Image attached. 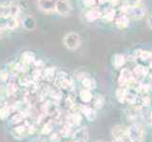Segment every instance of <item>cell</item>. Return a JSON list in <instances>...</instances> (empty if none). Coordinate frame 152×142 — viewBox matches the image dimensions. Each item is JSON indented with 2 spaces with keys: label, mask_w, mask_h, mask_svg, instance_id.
Segmentation results:
<instances>
[{
  "label": "cell",
  "mask_w": 152,
  "mask_h": 142,
  "mask_svg": "<svg viewBox=\"0 0 152 142\" xmlns=\"http://www.w3.org/2000/svg\"><path fill=\"white\" fill-rule=\"evenodd\" d=\"M34 131H35L34 125H32L30 122L24 120L20 124L14 126V128L12 131V135H13L14 138H16V139H23V138H26V137L30 135H32Z\"/></svg>",
  "instance_id": "obj_1"
},
{
  "label": "cell",
  "mask_w": 152,
  "mask_h": 142,
  "mask_svg": "<svg viewBox=\"0 0 152 142\" xmlns=\"http://www.w3.org/2000/svg\"><path fill=\"white\" fill-rule=\"evenodd\" d=\"M139 83L135 79L133 71L129 68H122L118 77V83L120 86H125L127 88H135Z\"/></svg>",
  "instance_id": "obj_2"
},
{
  "label": "cell",
  "mask_w": 152,
  "mask_h": 142,
  "mask_svg": "<svg viewBox=\"0 0 152 142\" xmlns=\"http://www.w3.org/2000/svg\"><path fill=\"white\" fill-rule=\"evenodd\" d=\"M63 45L69 50H76L82 45V38L77 32H69L63 37Z\"/></svg>",
  "instance_id": "obj_3"
},
{
  "label": "cell",
  "mask_w": 152,
  "mask_h": 142,
  "mask_svg": "<svg viewBox=\"0 0 152 142\" xmlns=\"http://www.w3.org/2000/svg\"><path fill=\"white\" fill-rule=\"evenodd\" d=\"M127 136L130 142H142L145 138V132L140 124L133 123L126 129Z\"/></svg>",
  "instance_id": "obj_4"
},
{
  "label": "cell",
  "mask_w": 152,
  "mask_h": 142,
  "mask_svg": "<svg viewBox=\"0 0 152 142\" xmlns=\"http://www.w3.org/2000/svg\"><path fill=\"white\" fill-rule=\"evenodd\" d=\"M54 83L57 87L66 91H73L74 84L72 80H71L65 72H61L56 75L54 79Z\"/></svg>",
  "instance_id": "obj_5"
},
{
  "label": "cell",
  "mask_w": 152,
  "mask_h": 142,
  "mask_svg": "<svg viewBox=\"0 0 152 142\" xmlns=\"http://www.w3.org/2000/svg\"><path fill=\"white\" fill-rule=\"evenodd\" d=\"M72 12V4L69 0H56L54 12L60 16L68 17Z\"/></svg>",
  "instance_id": "obj_6"
},
{
  "label": "cell",
  "mask_w": 152,
  "mask_h": 142,
  "mask_svg": "<svg viewBox=\"0 0 152 142\" xmlns=\"http://www.w3.org/2000/svg\"><path fill=\"white\" fill-rule=\"evenodd\" d=\"M21 12V8L16 4H0V17L15 16Z\"/></svg>",
  "instance_id": "obj_7"
},
{
  "label": "cell",
  "mask_w": 152,
  "mask_h": 142,
  "mask_svg": "<svg viewBox=\"0 0 152 142\" xmlns=\"http://www.w3.org/2000/svg\"><path fill=\"white\" fill-rule=\"evenodd\" d=\"M88 138L89 133L88 127L86 126H82L74 130L72 135H71V140L73 142H88Z\"/></svg>",
  "instance_id": "obj_8"
},
{
  "label": "cell",
  "mask_w": 152,
  "mask_h": 142,
  "mask_svg": "<svg viewBox=\"0 0 152 142\" xmlns=\"http://www.w3.org/2000/svg\"><path fill=\"white\" fill-rule=\"evenodd\" d=\"M82 120L83 115L78 111H70V113H68L65 117V122L72 126L73 128L80 126Z\"/></svg>",
  "instance_id": "obj_9"
},
{
  "label": "cell",
  "mask_w": 152,
  "mask_h": 142,
  "mask_svg": "<svg viewBox=\"0 0 152 142\" xmlns=\"http://www.w3.org/2000/svg\"><path fill=\"white\" fill-rule=\"evenodd\" d=\"M78 111L82 114L85 117L87 118L88 121H94L97 117L96 110L91 105H87V104H83V105H78Z\"/></svg>",
  "instance_id": "obj_10"
},
{
  "label": "cell",
  "mask_w": 152,
  "mask_h": 142,
  "mask_svg": "<svg viewBox=\"0 0 152 142\" xmlns=\"http://www.w3.org/2000/svg\"><path fill=\"white\" fill-rule=\"evenodd\" d=\"M111 134H112V136L114 137V139L121 140L123 142H130L129 139H128V136H127L126 129H125L124 126H122V125L114 126L112 128Z\"/></svg>",
  "instance_id": "obj_11"
},
{
  "label": "cell",
  "mask_w": 152,
  "mask_h": 142,
  "mask_svg": "<svg viewBox=\"0 0 152 142\" xmlns=\"http://www.w3.org/2000/svg\"><path fill=\"white\" fill-rule=\"evenodd\" d=\"M56 0H37V7L42 12L52 13L54 12Z\"/></svg>",
  "instance_id": "obj_12"
},
{
  "label": "cell",
  "mask_w": 152,
  "mask_h": 142,
  "mask_svg": "<svg viewBox=\"0 0 152 142\" xmlns=\"http://www.w3.org/2000/svg\"><path fill=\"white\" fill-rule=\"evenodd\" d=\"M133 74H134L135 79L138 80V82H142L147 75L149 73V69L145 65L142 64H138L136 65L134 68H133Z\"/></svg>",
  "instance_id": "obj_13"
},
{
  "label": "cell",
  "mask_w": 152,
  "mask_h": 142,
  "mask_svg": "<svg viewBox=\"0 0 152 142\" xmlns=\"http://www.w3.org/2000/svg\"><path fill=\"white\" fill-rule=\"evenodd\" d=\"M14 106H15L16 112L21 113L22 115L27 117L28 115V113H30V111H31V104L30 101H27V99H22V101H17L15 104H14Z\"/></svg>",
  "instance_id": "obj_14"
},
{
  "label": "cell",
  "mask_w": 152,
  "mask_h": 142,
  "mask_svg": "<svg viewBox=\"0 0 152 142\" xmlns=\"http://www.w3.org/2000/svg\"><path fill=\"white\" fill-rule=\"evenodd\" d=\"M103 12L100 11L98 8H90L88 11L86 12V19L88 22H95L102 18Z\"/></svg>",
  "instance_id": "obj_15"
},
{
  "label": "cell",
  "mask_w": 152,
  "mask_h": 142,
  "mask_svg": "<svg viewBox=\"0 0 152 142\" xmlns=\"http://www.w3.org/2000/svg\"><path fill=\"white\" fill-rule=\"evenodd\" d=\"M16 112L15 106L13 105H4L0 107V120H6L13 113Z\"/></svg>",
  "instance_id": "obj_16"
},
{
  "label": "cell",
  "mask_w": 152,
  "mask_h": 142,
  "mask_svg": "<svg viewBox=\"0 0 152 142\" xmlns=\"http://www.w3.org/2000/svg\"><path fill=\"white\" fill-rule=\"evenodd\" d=\"M22 27L28 31H32L36 28V20L31 15H28L22 20Z\"/></svg>",
  "instance_id": "obj_17"
},
{
  "label": "cell",
  "mask_w": 152,
  "mask_h": 142,
  "mask_svg": "<svg viewBox=\"0 0 152 142\" xmlns=\"http://www.w3.org/2000/svg\"><path fill=\"white\" fill-rule=\"evenodd\" d=\"M91 106L95 109V110H100L104 106V103H106V99L101 94H96L94 95L92 99H91Z\"/></svg>",
  "instance_id": "obj_18"
},
{
  "label": "cell",
  "mask_w": 152,
  "mask_h": 142,
  "mask_svg": "<svg viewBox=\"0 0 152 142\" xmlns=\"http://www.w3.org/2000/svg\"><path fill=\"white\" fill-rule=\"evenodd\" d=\"M128 15L132 16L133 18H135V19H142V18H144L145 15V9L144 7H142L141 5H140V6H137V7L130 8L129 12H128ZM128 17H129V16H128Z\"/></svg>",
  "instance_id": "obj_19"
},
{
  "label": "cell",
  "mask_w": 152,
  "mask_h": 142,
  "mask_svg": "<svg viewBox=\"0 0 152 142\" xmlns=\"http://www.w3.org/2000/svg\"><path fill=\"white\" fill-rule=\"evenodd\" d=\"M114 23H115L118 28L125 30V28H128V26H129V17L127 15H125V14H120V15L115 18Z\"/></svg>",
  "instance_id": "obj_20"
},
{
  "label": "cell",
  "mask_w": 152,
  "mask_h": 142,
  "mask_svg": "<svg viewBox=\"0 0 152 142\" xmlns=\"http://www.w3.org/2000/svg\"><path fill=\"white\" fill-rule=\"evenodd\" d=\"M116 17H117L116 9H114V7L107 9L102 14V19L104 22H107V23H112L113 21H115Z\"/></svg>",
  "instance_id": "obj_21"
},
{
  "label": "cell",
  "mask_w": 152,
  "mask_h": 142,
  "mask_svg": "<svg viewBox=\"0 0 152 142\" xmlns=\"http://www.w3.org/2000/svg\"><path fill=\"white\" fill-rule=\"evenodd\" d=\"M81 85L83 86V88L85 89H88V90H93L96 88V82L93 78H90L88 75L85 76L84 78H82L80 80Z\"/></svg>",
  "instance_id": "obj_22"
},
{
  "label": "cell",
  "mask_w": 152,
  "mask_h": 142,
  "mask_svg": "<svg viewBox=\"0 0 152 142\" xmlns=\"http://www.w3.org/2000/svg\"><path fill=\"white\" fill-rule=\"evenodd\" d=\"M126 64V57L121 53H117L112 57V65L115 69H122Z\"/></svg>",
  "instance_id": "obj_23"
},
{
  "label": "cell",
  "mask_w": 152,
  "mask_h": 142,
  "mask_svg": "<svg viewBox=\"0 0 152 142\" xmlns=\"http://www.w3.org/2000/svg\"><path fill=\"white\" fill-rule=\"evenodd\" d=\"M133 56H134L135 59H139L142 61H149L150 59H152V52L139 49L134 50Z\"/></svg>",
  "instance_id": "obj_24"
},
{
  "label": "cell",
  "mask_w": 152,
  "mask_h": 142,
  "mask_svg": "<svg viewBox=\"0 0 152 142\" xmlns=\"http://www.w3.org/2000/svg\"><path fill=\"white\" fill-rule=\"evenodd\" d=\"M73 127L70 126L69 124H68V123L64 122L63 124H62L60 130H59V134L61 135L62 137H64V138H68V137H71V135H72L73 134Z\"/></svg>",
  "instance_id": "obj_25"
},
{
  "label": "cell",
  "mask_w": 152,
  "mask_h": 142,
  "mask_svg": "<svg viewBox=\"0 0 152 142\" xmlns=\"http://www.w3.org/2000/svg\"><path fill=\"white\" fill-rule=\"evenodd\" d=\"M53 129H54V122L53 120H49L42 125L40 129V133H41V135H50L51 133H53Z\"/></svg>",
  "instance_id": "obj_26"
},
{
  "label": "cell",
  "mask_w": 152,
  "mask_h": 142,
  "mask_svg": "<svg viewBox=\"0 0 152 142\" xmlns=\"http://www.w3.org/2000/svg\"><path fill=\"white\" fill-rule=\"evenodd\" d=\"M92 98H93V95H92L91 91H90V90H88V89L83 88L79 92V99L84 103H90V102H91Z\"/></svg>",
  "instance_id": "obj_27"
},
{
  "label": "cell",
  "mask_w": 152,
  "mask_h": 142,
  "mask_svg": "<svg viewBox=\"0 0 152 142\" xmlns=\"http://www.w3.org/2000/svg\"><path fill=\"white\" fill-rule=\"evenodd\" d=\"M136 90L139 93L142 94V95H146L147 93H149L152 89V84L150 83H142V82H139L136 85Z\"/></svg>",
  "instance_id": "obj_28"
},
{
  "label": "cell",
  "mask_w": 152,
  "mask_h": 142,
  "mask_svg": "<svg viewBox=\"0 0 152 142\" xmlns=\"http://www.w3.org/2000/svg\"><path fill=\"white\" fill-rule=\"evenodd\" d=\"M20 22L15 16H7V28L9 30H14L19 27Z\"/></svg>",
  "instance_id": "obj_29"
},
{
  "label": "cell",
  "mask_w": 152,
  "mask_h": 142,
  "mask_svg": "<svg viewBox=\"0 0 152 142\" xmlns=\"http://www.w3.org/2000/svg\"><path fill=\"white\" fill-rule=\"evenodd\" d=\"M127 90L128 88L125 86H120L116 89L115 96H116L117 101L120 103H125V99H126V95L127 93Z\"/></svg>",
  "instance_id": "obj_30"
},
{
  "label": "cell",
  "mask_w": 152,
  "mask_h": 142,
  "mask_svg": "<svg viewBox=\"0 0 152 142\" xmlns=\"http://www.w3.org/2000/svg\"><path fill=\"white\" fill-rule=\"evenodd\" d=\"M43 77L47 80H52L56 77V67H46L43 70Z\"/></svg>",
  "instance_id": "obj_31"
},
{
  "label": "cell",
  "mask_w": 152,
  "mask_h": 142,
  "mask_svg": "<svg viewBox=\"0 0 152 142\" xmlns=\"http://www.w3.org/2000/svg\"><path fill=\"white\" fill-rule=\"evenodd\" d=\"M25 116L22 115L21 113L19 112H15L13 113L12 115L11 116V118H10V122L12 123V124L13 125H18L20 124L21 122H23L24 120H25Z\"/></svg>",
  "instance_id": "obj_32"
},
{
  "label": "cell",
  "mask_w": 152,
  "mask_h": 142,
  "mask_svg": "<svg viewBox=\"0 0 152 142\" xmlns=\"http://www.w3.org/2000/svg\"><path fill=\"white\" fill-rule=\"evenodd\" d=\"M36 61L35 56L32 52H24L22 54V63L26 64H34V62Z\"/></svg>",
  "instance_id": "obj_33"
},
{
  "label": "cell",
  "mask_w": 152,
  "mask_h": 142,
  "mask_svg": "<svg viewBox=\"0 0 152 142\" xmlns=\"http://www.w3.org/2000/svg\"><path fill=\"white\" fill-rule=\"evenodd\" d=\"M138 101V97L135 93H133L129 90H127V93L126 95V99H125V103H128L130 105H135Z\"/></svg>",
  "instance_id": "obj_34"
},
{
  "label": "cell",
  "mask_w": 152,
  "mask_h": 142,
  "mask_svg": "<svg viewBox=\"0 0 152 142\" xmlns=\"http://www.w3.org/2000/svg\"><path fill=\"white\" fill-rule=\"evenodd\" d=\"M140 102H141V106L142 107H149L151 105V99L149 96H147V95H144L141 99H140Z\"/></svg>",
  "instance_id": "obj_35"
},
{
  "label": "cell",
  "mask_w": 152,
  "mask_h": 142,
  "mask_svg": "<svg viewBox=\"0 0 152 142\" xmlns=\"http://www.w3.org/2000/svg\"><path fill=\"white\" fill-rule=\"evenodd\" d=\"M50 142H61L62 136L59 133H51L50 135Z\"/></svg>",
  "instance_id": "obj_36"
},
{
  "label": "cell",
  "mask_w": 152,
  "mask_h": 142,
  "mask_svg": "<svg viewBox=\"0 0 152 142\" xmlns=\"http://www.w3.org/2000/svg\"><path fill=\"white\" fill-rule=\"evenodd\" d=\"M141 2H142V0H125V1H124V3L126 4L127 6L130 8L140 6Z\"/></svg>",
  "instance_id": "obj_37"
},
{
  "label": "cell",
  "mask_w": 152,
  "mask_h": 142,
  "mask_svg": "<svg viewBox=\"0 0 152 142\" xmlns=\"http://www.w3.org/2000/svg\"><path fill=\"white\" fill-rule=\"evenodd\" d=\"M41 76H43V72H42V70H40V68H35L34 70L32 71V73H31V78L33 80H37L38 79H39Z\"/></svg>",
  "instance_id": "obj_38"
},
{
  "label": "cell",
  "mask_w": 152,
  "mask_h": 142,
  "mask_svg": "<svg viewBox=\"0 0 152 142\" xmlns=\"http://www.w3.org/2000/svg\"><path fill=\"white\" fill-rule=\"evenodd\" d=\"M121 2V0H97V3H99V4H101V5H103V4H111V5H113L114 7L115 6H117V5Z\"/></svg>",
  "instance_id": "obj_39"
},
{
  "label": "cell",
  "mask_w": 152,
  "mask_h": 142,
  "mask_svg": "<svg viewBox=\"0 0 152 142\" xmlns=\"http://www.w3.org/2000/svg\"><path fill=\"white\" fill-rule=\"evenodd\" d=\"M7 17H0V30H7Z\"/></svg>",
  "instance_id": "obj_40"
},
{
  "label": "cell",
  "mask_w": 152,
  "mask_h": 142,
  "mask_svg": "<svg viewBox=\"0 0 152 142\" xmlns=\"http://www.w3.org/2000/svg\"><path fill=\"white\" fill-rule=\"evenodd\" d=\"M9 72L7 70L0 71V82H6L9 79Z\"/></svg>",
  "instance_id": "obj_41"
},
{
  "label": "cell",
  "mask_w": 152,
  "mask_h": 142,
  "mask_svg": "<svg viewBox=\"0 0 152 142\" xmlns=\"http://www.w3.org/2000/svg\"><path fill=\"white\" fill-rule=\"evenodd\" d=\"M83 3L85 6L88 8H94V6L97 3V0H83Z\"/></svg>",
  "instance_id": "obj_42"
},
{
  "label": "cell",
  "mask_w": 152,
  "mask_h": 142,
  "mask_svg": "<svg viewBox=\"0 0 152 142\" xmlns=\"http://www.w3.org/2000/svg\"><path fill=\"white\" fill-rule=\"evenodd\" d=\"M147 25H148L149 28H151V30H152V14L148 18H147Z\"/></svg>",
  "instance_id": "obj_43"
},
{
  "label": "cell",
  "mask_w": 152,
  "mask_h": 142,
  "mask_svg": "<svg viewBox=\"0 0 152 142\" xmlns=\"http://www.w3.org/2000/svg\"><path fill=\"white\" fill-rule=\"evenodd\" d=\"M111 142H123V141H121V140H118V139H113Z\"/></svg>",
  "instance_id": "obj_44"
},
{
  "label": "cell",
  "mask_w": 152,
  "mask_h": 142,
  "mask_svg": "<svg viewBox=\"0 0 152 142\" xmlns=\"http://www.w3.org/2000/svg\"><path fill=\"white\" fill-rule=\"evenodd\" d=\"M150 123H151V125H152V112L150 113Z\"/></svg>",
  "instance_id": "obj_45"
},
{
  "label": "cell",
  "mask_w": 152,
  "mask_h": 142,
  "mask_svg": "<svg viewBox=\"0 0 152 142\" xmlns=\"http://www.w3.org/2000/svg\"><path fill=\"white\" fill-rule=\"evenodd\" d=\"M149 68H150V69L152 70V61L150 62V64H149Z\"/></svg>",
  "instance_id": "obj_46"
},
{
  "label": "cell",
  "mask_w": 152,
  "mask_h": 142,
  "mask_svg": "<svg viewBox=\"0 0 152 142\" xmlns=\"http://www.w3.org/2000/svg\"><path fill=\"white\" fill-rule=\"evenodd\" d=\"M0 38H1V30H0Z\"/></svg>",
  "instance_id": "obj_47"
},
{
  "label": "cell",
  "mask_w": 152,
  "mask_h": 142,
  "mask_svg": "<svg viewBox=\"0 0 152 142\" xmlns=\"http://www.w3.org/2000/svg\"><path fill=\"white\" fill-rule=\"evenodd\" d=\"M150 79H151V80H152V74H151V76H150Z\"/></svg>",
  "instance_id": "obj_48"
},
{
  "label": "cell",
  "mask_w": 152,
  "mask_h": 142,
  "mask_svg": "<svg viewBox=\"0 0 152 142\" xmlns=\"http://www.w3.org/2000/svg\"><path fill=\"white\" fill-rule=\"evenodd\" d=\"M97 142H104V141H102V140H100V141H97Z\"/></svg>",
  "instance_id": "obj_49"
},
{
  "label": "cell",
  "mask_w": 152,
  "mask_h": 142,
  "mask_svg": "<svg viewBox=\"0 0 152 142\" xmlns=\"http://www.w3.org/2000/svg\"><path fill=\"white\" fill-rule=\"evenodd\" d=\"M71 142H73V141H71Z\"/></svg>",
  "instance_id": "obj_50"
}]
</instances>
